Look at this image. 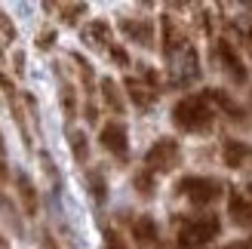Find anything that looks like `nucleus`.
Returning <instances> with one entry per match:
<instances>
[{
    "mask_svg": "<svg viewBox=\"0 0 252 249\" xmlns=\"http://www.w3.org/2000/svg\"><path fill=\"white\" fill-rule=\"evenodd\" d=\"M53 31H43V34H37V46H40V49H49V46H53Z\"/></svg>",
    "mask_w": 252,
    "mask_h": 249,
    "instance_id": "nucleus-27",
    "label": "nucleus"
},
{
    "mask_svg": "<svg viewBox=\"0 0 252 249\" xmlns=\"http://www.w3.org/2000/svg\"><path fill=\"white\" fill-rule=\"evenodd\" d=\"M206 98H209L212 105H219V108H221L228 117H234V120H243V108L237 105V102H234V98H231L228 93H224V90H206Z\"/></svg>",
    "mask_w": 252,
    "mask_h": 249,
    "instance_id": "nucleus-15",
    "label": "nucleus"
},
{
    "mask_svg": "<svg viewBox=\"0 0 252 249\" xmlns=\"http://www.w3.org/2000/svg\"><path fill=\"white\" fill-rule=\"evenodd\" d=\"M62 108H65V120L77 117V98H74V86L62 83Z\"/></svg>",
    "mask_w": 252,
    "mask_h": 249,
    "instance_id": "nucleus-19",
    "label": "nucleus"
},
{
    "mask_svg": "<svg viewBox=\"0 0 252 249\" xmlns=\"http://www.w3.org/2000/svg\"><path fill=\"white\" fill-rule=\"evenodd\" d=\"M40 237H43V246H46V249H56V243H53V237H49V231H43V234H40Z\"/></svg>",
    "mask_w": 252,
    "mask_h": 249,
    "instance_id": "nucleus-29",
    "label": "nucleus"
},
{
    "mask_svg": "<svg viewBox=\"0 0 252 249\" xmlns=\"http://www.w3.org/2000/svg\"><path fill=\"white\" fill-rule=\"evenodd\" d=\"M98 142H102V148L108 154H114V157H126V151H129V139H126V126L120 120H108L102 132H98Z\"/></svg>",
    "mask_w": 252,
    "mask_h": 249,
    "instance_id": "nucleus-5",
    "label": "nucleus"
},
{
    "mask_svg": "<svg viewBox=\"0 0 252 249\" xmlns=\"http://www.w3.org/2000/svg\"><path fill=\"white\" fill-rule=\"evenodd\" d=\"M135 191L138 194H142V197H151V194H154V176H151V172L148 169H142V172H135Z\"/></svg>",
    "mask_w": 252,
    "mask_h": 249,
    "instance_id": "nucleus-20",
    "label": "nucleus"
},
{
    "mask_svg": "<svg viewBox=\"0 0 252 249\" xmlns=\"http://www.w3.org/2000/svg\"><path fill=\"white\" fill-rule=\"evenodd\" d=\"M16 194H19V200H22V209H25V216H37V209H40V200H37V188H34V182L28 172H16Z\"/></svg>",
    "mask_w": 252,
    "mask_h": 249,
    "instance_id": "nucleus-7",
    "label": "nucleus"
},
{
    "mask_svg": "<svg viewBox=\"0 0 252 249\" xmlns=\"http://www.w3.org/2000/svg\"><path fill=\"white\" fill-rule=\"evenodd\" d=\"M252 157V145H246V142H237V139H228L224 142V148H221V160L228 166H243L246 160Z\"/></svg>",
    "mask_w": 252,
    "mask_h": 249,
    "instance_id": "nucleus-11",
    "label": "nucleus"
},
{
    "mask_svg": "<svg viewBox=\"0 0 252 249\" xmlns=\"http://www.w3.org/2000/svg\"><path fill=\"white\" fill-rule=\"evenodd\" d=\"M219 231H221V221H219L216 213L191 216V218H185L179 225V246L182 249H200V246H206V243L216 240Z\"/></svg>",
    "mask_w": 252,
    "mask_h": 249,
    "instance_id": "nucleus-2",
    "label": "nucleus"
},
{
    "mask_svg": "<svg viewBox=\"0 0 252 249\" xmlns=\"http://www.w3.org/2000/svg\"><path fill=\"white\" fill-rule=\"evenodd\" d=\"M179 163H182V145H179V139H169V135L157 139L148 148V154H145V169L151 172V176L172 172Z\"/></svg>",
    "mask_w": 252,
    "mask_h": 249,
    "instance_id": "nucleus-3",
    "label": "nucleus"
},
{
    "mask_svg": "<svg viewBox=\"0 0 252 249\" xmlns=\"http://www.w3.org/2000/svg\"><path fill=\"white\" fill-rule=\"evenodd\" d=\"M172 123L182 132H194V135H206L216 123V108L209 105L206 95H185L172 105Z\"/></svg>",
    "mask_w": 252,
    "mask_h": 249,
    "instance_id": "nucleus-1",
    "label": "nucleus"
},
{
    "mask_svg": "<svg viewBox=\"0 0 252 249\" xmlns=\"http://www.w3.org/2000/svg\"><path fill=\"white\" fill-rule=\"evenodd\" d=\"M59 9H62V22L74 25V22H77V16H80V12H86V3H62Z\"/></svg>",
    "mask_w": 252,
    "mask_h": 249,
    "instance_id": "nucleus-21",
    "label": "nucleus"
},
{
    "mask_svg": "<svg viewBox=\"0 0 252 249\" xmlns=\"http://www.w3.org/2000/svg\"><path fill=\"white\" fill-rule=\"evenodd\" d=\"M0 209H3V216L9 218V225L16 228V234H22V221H19V216H16V206H12L3 194H0Z\"/></svg>",
    "mask_w": 252,
    "mask_h": 249,
    "instance_id": "nucleus-22",
    "label": "nucleus"
},
{
    "mask_svg": "<svg viewBox=\"0 0 252 249\" xmlns=\"http://www.w3.org/2000/svg\"><path fill=\"white\" fill-rule=\"evenodd\" d=\"M120 31L142 46H154V25L148 19H120Z\"/></svg>",
    "mask_w": 252,
    "mask_h": 249,
    "instance_id": "nucleus-8",
    "label": "nucleus"
},
{
    "mask_svg": "<svg viewBox=\"0 0 252 249\" xmlns=\"http://www.w3.org/2000/svg\"><path fill=\"white\" fill-rule=\"evenodd\" d=\"M108 53H111V59H114V62H117L120 68H126V65H129V56H126V49H123V46L111 43V49H108Z\"/></svg>",
    "mask_w": 252,
    "mask_h": 249,
    "instance_id": "nucleus-25",
    "label": "nucleus"
},
{
    "mask_svg": "<svg viewBox=\"0 0 252 249\" xmlns=\"http://www.w3.org/2000/svg\"><path fill=\"white\" fill-rule=\"evenodd\" d=\"M163 249H166V246H163Z\"/></svg>",
    "mask_w": 252,
    "mask_h": 249,
    "instance_id": "nucleus-31",
    "label": "nucleus"
},
{
    "mask_svg": "<svg viewBox=\"0 0 252 249\" xmlns=\"http://www.w3.org/2000/svg\"><path fill=\"white\" fill-rule=\"evenodd\" d=\"M0 179H6V142H3V132H0Z\"/></svg>",
    "mask_w": 252,
    "mask_h": 249,
    "instance_id": "nucleus-26",
    "label": "nucleus"
},
{
    "mask_svg": "<svg viewBox=\"0 0 252 249\" xmlns=\"http://www.w3.org/2000/svg\"><path fill=\"white\" fill-rule=\"evenodd\" d=\"M123 86H126V93H129V98H132V102L142 108V111H148L151 105H154V98L160 95L157 90H151V86H148V83H142L138 77H126V80H123Z\"/></svg>",
    "mask_w": 252,
    "mask_h": 249,
    "instance_id": "nucleus-9",
    "label": "nucleus"
},
{
    "mask_svg": "<svg viewBox=\"0 0 252 249\" xmlns=\"http://www.w3.org/2000/svg\"><path fill=\"white\" fill-rule=\"evenodd\" d=\"M83 37H86V43H93V46H108L111 49V25L105 22V19H95V22H90L86 25V31H83Z\"/></svg>",
    "mask_w": 252,
    "mask_h": 249,
    "instance_id": "nucleus-14",
    "label": "nucleus"
},
{
    "mask_svg": "<svg viewBox=\"0 0 252 249\" xmlns=\"http://www.w3.org/2000/svg\"><path fill=\"white\" fill-rule=\"evenodd\" d=\"M74 62H77L80 80H83V93H86V95H93V93H95V71H93V65H90V62H86L80 53H74Z\"/></svg>",
    "mask_w": 252,
    "mask_h": 249,
    "instance_id": "nucleus-17",
    "label": "nucleus"
},
{
    "mask_svg": "<svg viewBox=\"0 0 252 249\" xmlns=\"http://www.w3.org/2000/svg\"><path fill=\"white\" fill-rule=\"evenodd\" d=\"M68 142H71V154L77 163H86L90 160V139H86L83 129H71L68 132Z\"/></svg>",
    "mask_w": 252,
    "mask_h": 249,
    "instance_id": "nucleus-16",
    "label": "nucleus"
},
{
    "mask_svg": "<svg viewBox=\"0 0 252 249\" xmlns=\"http://www.w3.org/2000/svg\"><path fill=\"white\" fill-rule=\"evenodd\" d=\"M90 188H93V197H95V203H105V197H108V185H105V176H102V169H90Z\"/></svg>",
    "mask_w": 252,
    "mask_h": 249,
    "instance_id": "nucleus-18",
    "label": "nucleus"
},
{
    "mask_svg": "<svg viewBox=\"0 0 252 249\" xmlns=\"http://www.w3.org/2000/svg\"><path fill=\"white\" fill-rule=\"evenodd\" d=\"M216 56H219V62H221V68L231 74V80L246 83V65H243V59L237 56V49L231 46V40H219V43H216Z\"/></svg>",
    "mask_w": 252,
    "mask_h": 249,
    "instance_id": "nucleus-6",
    "label": "nucleus"
},
{
    "mask_svg": "<svg viewBox=\"0 0 252 249\" xmlns=\"http://www.w3.org/2000/svg\"><path fill=\"white\" fill-rule=\"evenodd\" d=\"M0 31H3V37H6V40H16V25L9 22V16H6L3 9H0Z\"/></svg>",
    "mask_w": 252,
    "mask_h": 249,
    "instance_id": "nucleus-24",
    "label": "nucleus"
},
{
    "mask_svg": "<svg viewBox=\"0 0 252 249\" xmlns=\"http://www.w3.org/2000/svg\"><path fill=\"white\" fill-rule=\"evenodd\" d=\"M98 86H102L105 105L114 111V114H123V111H126V102H123V95H120V86L111 80V77H102V80H98Z\"/></svg>",
    "mask_w": 252,
    "mask_h": 249,
    "instance_id": "nucleus-13",
    "label": "nucleus"
},
{
    "mask_svg": "<svg viewBox=\"0 0 252 249\" xmlns=\"http://www.w3.org/2000/svg\"><path fill=\"white\" fill-rule=\"evenodd\" d=\"M9 243H6V237H3V234H0V249H6Z\"/></svg>",
    "mask_w": 252,
    "mask_h": 249,
    "instance_id": "nucleus-30",
    "label": "nucleus"
},
{
    "mask_svg": "<svg viewBox=\"0 0 252 249\" xmlns=\"http://www.w3.org/2000/svg\"><path fill=\"white\" fill-rule=\"evenodd\" d=\"M228 213H231V221L237 228H249L252 225V206H249V200L243 194H237V191H231V197H228Z\"/></svg>",
    "mask_w": 252,
    "mask_h": 249,
    "instance_id": "nucleus-10",
    "label": "nucleus"
},
{
    "mask_svg": "<svg viewBox=\"0 0 252 249\" xmlns=\"http://www.w3.org/2000/svg\"><path fill=\"white\" fill-rule=\"evenodd\" d=\"M105 249H129V246H126V240L120 237L114 228H108L105 231Z\"/></svg>",
    "mask_w": 252,
    "mask_h": 249,
    "instance_id": "nucleus-23",
    "label": "nucleus"
},
{
    "mask_svg": "<svg viewBox=\"0 0 252 249\" xmlns=\"http://www.w3.org/2000/svg\"><path fill=\"white\" fill-rule=\"evenodd\" d=\"M175 191L182 197H188L194 206H209V203H216L221 197V182L209 179V176H185L179 185H175Z\"/></svg>",
    "mask_w": 252,
    "mask_h": 249,
    "instance_id": "nucleus-4",
    "label": "nucleus"
},
{
    "mask_svg": "<svg viewBox=\"0 0 252 249\" xmlns=\"http://www.w3.org/2000/svg\"><path fill=\"white\" fill-rule=\"evenodd\" d=\"M132 240L138 246H151V243H157V221L151 218V216H138L132 221Z\"/></svg>",
    "mask_w": 252,
    "mask_h": 249,
    "instance_id": "nucleus-12",
    "label": "nucleus"
},
{
    "mask_svg": "<svg viewBox=\"0 0 252 249\" xmlns=\"http://www.w3.org/2000/svg\"><path fill=\"white\" fill-rule=\"evenodd\" d=\"M12 62H16V74H25V56L16 53V59H12Z\"/></svg>",
    "mask_w": 252,
    "mask_h": 249,
    "instance_id": "nucleus-28",
    "label": "nucleus"
}]
</instances>
